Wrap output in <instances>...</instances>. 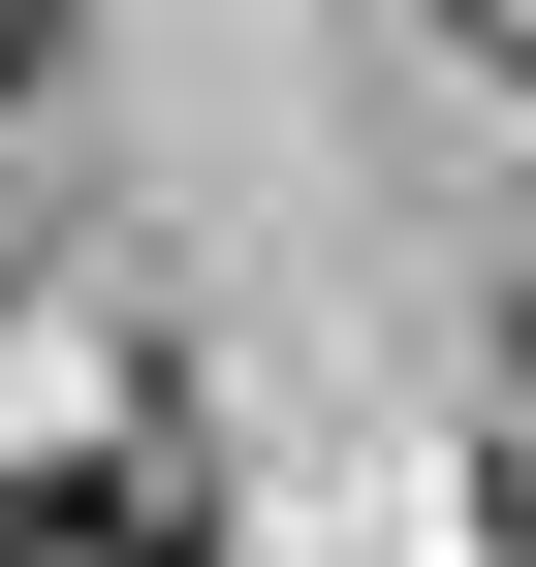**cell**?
I'll return each instance as SVG.
<instances>
[{
  "label": "cell",
  "instance_id": "1",
  "mask_svg": "<svg viewBox=\"0 0 536 567\" xmlns=\"http://www.w3.org/2000/svg\"><path fill=\"white\" fill-rule=\"evenodd\" d=\"M0 567H158V505H95V473H0Z\"/></svg>",
  "mask_w": 536,
  "mask_h": 567
},
{
  "label": "cell",
  "instance_id": "2",
  "mask_svg": "<svg viewBox=\"0 0 536 567\" xmlns=\"http://www.w3.org/2000/svg\"><path fill=\"white\" fill-rule=\"evenodd\" d=\"M32 63H63V0H0V95H32Z\"/></svg>",
  "mask_w": 536,
  "mask_h": 567
}]
</instances>
